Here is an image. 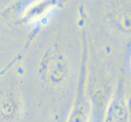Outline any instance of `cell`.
<instances>
[{
    "mask_svg": "<svg viewBox=\"0 0 131 122\" xmlns=\"http://www.w3.org/2000/svg\"><path fill=\"white\" fill-rule=\"evenodd\" d=\"M44 73L46 76L52 81H57L64 77L66 72V62L60 53L51 51L47 56L43 62Z\"/></svg>",
    "mask_w": 131,
    "mask_h": 122,
    "instance_id": "1",
    "label": "cell"
}]
</instances>
